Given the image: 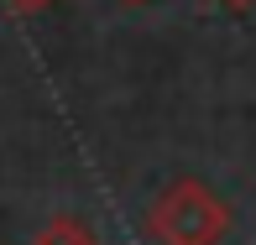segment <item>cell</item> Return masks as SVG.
I'll return each instance as SVG.
<instances>
[{
	"mask_svg": "<svg viewBox=\"0 0 256 245\" xmlns=\"http://www.w3.org/2000/svg\"><path fill=\"white\" fill-rule=\"evenodd\" d=\"M32 245H100V240H94V230H89L78 214H52L48 225L37 230Z\"/></svg>",
	"mask_w": 256,
	"mask_h": 245,
	"instance_id": "cell-2",
	"label": "cell"
},
{
	"mask_svg": "<svg viewBox=\"0 0 256 245\" xmlns=\"http://www.w3.org/2000/svg\"><path fill=\"white\" fill-rule=\"evenodd\" d=\"M230 230V204L199 178H172L146 209V235L157 245H220Z\"/></svg>",
	"mask_w": 256,
	"mask_h": 245,
	"instance_id": "cell-1",
	"label": "cell"
},
{
	"mask_svg": "<svg viewBox=\"0 0 256 245\" xmlns=\"http://www.w3.org/2000/svg\"><path fill=\"white\" fill-rule=\"evenodd\" d=\"M131 5H142V0H131Z\"/></svg>",
	"mask_w": 256,
	"mask_h": 245,
	"instance_id": "cell-5",
	"label": "cell"
},
{
	"mask_svg": "<svg viewBox=\"0 0 256 245\" xmlns=\"http://www.w3.org/2000/svg\"><path fill=\"white\" fill-rule=\"evenodd\" d=\"M52 0H6V10L10 16H37V10H48Z\"/></svg>",
	"mask_w": 256,
	"mask_h": 245,
	"instance_id": "cell-3",
	"label": "cell"
},
{
	"mask_svg": "<svg viewBox=\"0 0 256 245\" xmlns=\"http://www.w3.org/2000/svg\"><path fill=\"white\" fill-rule=\"evenodd\" d=\"M220 5H225V10H251L256 0H220Z\"/></svg>",
	"mask_w": 256,
	"mask_h": 245,
	"instance_id": "cell-4",
	"label": "cell"
}]
</instances>
